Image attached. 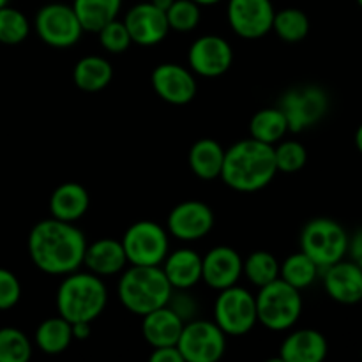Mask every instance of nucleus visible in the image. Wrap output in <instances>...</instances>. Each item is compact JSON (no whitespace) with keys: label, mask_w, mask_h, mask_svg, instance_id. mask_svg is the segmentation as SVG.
I'll return each mask as SVG.
<instances>
[{"label":"nucleus","mask_w":362,"mask_h":362,"mask_svg":"<svg viewBox=\"0 0 362 362\" xmlns=\"http://www.w3.org/2000/svg\"><path fill=\"white\" fill-rule=\"evenodd\" d=\"M151 362H184L177 346H159L151 354Z\"/></svg>","instance_id":"obj_39"},{"label":"nucleus","mask_w":362,"mask_h":362,"mask_svg":"<svg viewBox=\"0 0 362 362\" xmlns=\"http://www.w3.org/2000/svg\"><path fill=\"white\" fill-rule=\"evenodd\" d=\"M250 133L255 140L274 145L288 133V124L279 108H264L251 117Z\"/></svg>","instance_id":"obj_28"},{"label":"nucleus","mask_w":362,"mask_h":362,"mask_svg":"<svg viewBox=\"0 0 362 362\" xmlns=\"http://www.w3.org/2000/svg\"><path fill=\"white\" fill-rule=\"evenodd\" d=\"M279 265L281 264L269 251H255L243 260V274L260 288L279 278Z\"/></svg>","instance_id":"obj_31"},{"label":"nucleus","mask_w":362,"mask_h":362,"mask_svg":"<svg viewBox=\"0 0 362 362\" xmlns=\"http://www.w3.org/2000/svg\"><path fill=\"white\" fill-rule=\"evenodd\" d=\"M276 173L274 145L247 138L226 148L219 177L230 189L257 193L272 182Z\"/></svg>","instance_id":"obj_2"},{"label":"nucleus","mask_w":362,"mask_h":362,"mask_svg":"<svg viewBox=\"0 0 362 362\" xmlns=\"http://www.w3.org/2000/svg\"><path fill=\"white\" fill-rule=\"evenodd\" d=\"M214 322L226 336H244L257 325V300L246 288L233 285L219 292Z\"/></svg>","instance_id":"obj_8"},{"label":"nucleus","mask_w":362,"mask_h":362,"mask_svg":"<svg viewBox=\"0 0 362 362\" xmlns=\"http://www.w3.org/2000/svg\"><path fill=\"white\" fill-rule=\"evenodd\" d=\"M168 233L179 240H200L214 226V212L207 204L198 200H187L182 204L175 205L170 211L168 221Z\"/></svg>","instance_id":"obj_13"},{"label":"nucleus","mask_w":362,"mask_h":362,"mask_svg":"<svg viewBox=\"0 0 362 362\" xmlns=\"http://www.w3.org/2000/svg\"><path fill=\"white\" fill-rule=\"evenodd\" d=\"M151 81L156 94L170 105H187L197 95V80L193 73L180 64H159L152 71Z\"/></svg>","instance_id":"obj_15"},{"label":"nucleus","mask_w":362,"mask_h":362,"mask_svg":"<svg viewBox=\"0 0 362 362\" xmlns=\"http://www.w3.org/2000/svg\"><path fill=\"white\" fill-rule=\"evenodd\" d=\"M161 265L173 290H189L202 281V257L193 250L168 253Z\"/></svg>","instance_id":"obj_22"},{"label":"nucleus","mask_w":362,"mask_h":362,"mask_svg":"<svg viewBox=\"0 0 362 362\" xmlns=\"http://www.w3.org/2000/svg\"><path fill=\"white\" fill-rule=\"evenodd\" d=\"M106 300L105 283L94 272H71L57 290V310L69 324L94 322L106 308Z\"/></svg>","instance_id":"obj_4"},{"label":"nucleus","mask_w":362,"mask_h":362,"mask_svg":"<svg viewBox=\"0 0 362 362\" xmlns=\"http://www.w3.org/2000/svg\"><path fill=\"white\" fill-rule=\"evenodd\" d=\"M113 78V67L106 59L88 55L78 60L73 69V80L80 90L99 92L110 85Z\"/></svg>","instance_id":"obj_25"},{"label":"nucleus","mask_w":362,"mask_h":362,"mask_svg":"<svg viewBox=\"0 0 362 362\" xmlns=\"http://www.w3.org/2000/svg\"><path fill=\"white\" fill-rule=\"evenodd\" d=\"M7 2H9V0H0V7L7 6Z\"/></svg>","instance_id":"obj_45"},{"label":"nucleus","mask_w":362,"mask_h":362,"mask_svg":"<svg viewBox=\"0 0 362 362\" xmlns=\"http://www.w3.org/2000/svg\"><path fill=\"white\" fill-rule=\"evenodd\" d=\"M329 343L317 329H299L285 338L279 359L285 362H322L327 357Z\"/></svg>","instance_id":"obj_19"},{"label":"nucleus","mask_w":362,"mask_h":362,"mask_svg":"<svg viewBox=\"0 0 362 362\" xmlns=\"http://www.w3.org/2000/svg\"><path fill=\"white\" fill-rule=\"evenodd\" d=\"M87 240L73 223L42 219L28 235V255L35 267L45 274L67 276L83 264Z\"/></svg>","instance_id":"obj_1"},{"label":"nucleus","mask_w":362,"mask_h":362,"mask_svg":"<svg viewBox=\"0 0 362 362\" xmlns=\"http://www.w3.org/2000/svg\"><path fill=\"white\" fill-rule=\"evenodd\" d=\"M272 30L286 42H300L310 34V18L304 11L286 7L274 14Z\"/></svg>","instance_id":"obj_30"},{"label":"nucleus","mask_w":362,"mask_h":362,"mask_svg":"<svg viewBox=\"0 0 362 362\" xmlns=\"http://www.w3.org/2000/svg\"><path fill=\"white\" fill-rule=\"evenodd\" d=\"M184 324L186 322L172 308L163 306L151 311V313L144 315L141 334H144L145 341L152 349H159V346H177Z\"/></svg>","instance_id":"obj_20"},{"label":"nucleus","mask_w":362,"mask_h":362,"mask_svg":"<svg viewBox=\"0 0 362 362\" xmlns=\"http://www.w3.org/2000/svg\"><path fill=\"white\" fill-rule=\"evenodd\" d=\"M349 233L331 218H315L300 232V251L322 269L343 260L349 255Z\"/></svg>","instance_id":"obj_6"},{"label":"nucleus","mask_w":362,"mask_h":362,"mask_svg":"<svg viewBox=\"0 0 362 362\" xmlns=\"http://www.w3.org/2000/svg\"><path fill=\"white\" fill-rule=\"evenodd\" d=\"M21 297V285L16 276L0 267V311L13 310Z\"/></svg>","instance_id":"obj_37"},{"label":"nucleus","mask_w":362,"mask_h":362,"mask_svg":"<svg viewBox=\"0 0 362 362\" xmlns=\"http://www.w3.org/2000/svg\"><path fill=\"white\" fill-rule=\"evenodd\" d=\"M99 34V42H101L103 48L110 53H124L131 46V35L127 32L126 25L120 20L110 21L108 25L101 28L98 32Z\"/></svg>","instance_id":"obj_36"},{"label":"nucleus","mask_w":362,"mask_h":362,"mask_svg":"<svg viewBox=\"0 0 362 362\" xmlns=\"http://www.w3.org/2000/svg\"><path fill=\"white\" fill-rule=\"evenodd\" d=\"M35 32L41 41L53 48H69L80 41L83 28L73 6L52 2L42 6L35 14Z\"/></svg>","instance_id":"obj_11"},{"label":"nucleus","mask_w":362,"mask_h":362,"mask_svg":"<svg viewBox=\"0 0 362 362\" xmlns=\"http://www.w3.org/2000/svg\"><path fill=\"white\" fill-rule=\"evenodd\" d=\"M71 341H73V329H71L69 322L60 315L46 318L35 331V343H37L39 350L48 356H59V354L66 352Z\"/></svg>","instance_id":"obj_27"},{"label":"nucleus","mask_w":362,"mask_h":362,"mask_svg":"<svg viewBox=\"0 0 362 362\" xmlns=\"http://www.w3.org/2000/svg\"><path fill=\"white\" fill-rule=\"evenodd\" d=\"M90 205L87 189L78 182L60 184L49 197V212L60 221L74 223L83 218Z\"/></svg>","instance_id":"obj_23"},{"label":"nucleus","mask_w":362,"mask_h":362,"mask_svg":"<svg viewBox=\"0 0 362 362\" xmlns=\"http://www.w3.org/2000/svg\"><path fill=\"white\" fill-rule=\"evenodd\" d=\"M184 362H216L225 356L226 334L216 322L189 320L177 341Z\"/></svg>","instance_id":"obj_10"},{"label":"nucleus","mask_w":362,"mask_h":362,"mask_svg":"<svg viewBox=\"0 0 362 362\" xmlns=\"http://www.w3.org/2000/svg\"><path fill=\"white\" fill-rule=\"evenodd\" d=\"M173 2H175V0H151V4H154L158 9L165 11V13L170 9V6H172Z\"/></svg>","instance_id":"obj_42"},{"label":"nucleus","mask_w":362,"mask_h":362,"mask_svg":"<svg viewBox=\"0 0 362 362\" xmlns=\"http://www.w3.org/2000/svg\"><path fill=\"white\" fill-rule=\"evenodd\" d=\"M184 292H186V290H180V296H173L172 293V297H170L166 306L172 308L184 322H189L193 320V315L197 313V304H194V300L191 299L189 296H186Z\"/></svg>","instance_id":"obj_38"},{"label":"nucleus","mask_w":362,"mask_h":362,"mask_svg":"<svg viewBox=\"0 0 362 362\" xmlns=\"http://www.w3.org/2000/svg\"><path fill=\"white\" fill-rule=\"evenodd\" d=\"M223 161H225V148L212 138H202L194 141L187 156L191 172L202 180L219 179Z\"/></svg>","instance_id":"obj_24"},{"label":"nucleus","mask_w":362,"mask_h":362,"mask_svg":"<svg viewBox=\"0 0 362 362\" xmlns=\"http://www.w3.org/2000/svg\"><path fill=\"white\" fill-rule=\"evenodd\" d=\"M331 99L318 85H300L286 92L278 108L285 115L290 133H303L317 126L329 112Z\"/></svg>","instance_id":"obj_7"},{"label":"nucleus","mask_w":362,"mask_h":362,"mask_svg":"<svg viewBox=\"0 0 362 362\" xmlns=\"http://www.w3.org/2000/svg\"><path fill=\"white\" fill-rule=\"evenodd\" d=\"M257 300V318L269 331H288L303 313V296L300 290L288 285L281 278L269 285L260 286Z\"/></svg>","instance_id":"obj_5"},{"label":"nucleus","mask_w":362,"mask_h":362,"mask_svg":"<svg viewBox=\"0 0 362 362\" xmlns=\"http://www.w3.org/2000/svg\"><path fill=\"white\" fill-rule=\"evenodd\" d=\"M243 276V258L233 247L216 246L202 258V281L214 290L237 285Z\"/></svg>","instance_id":"obj_18"},{"label":"nucleus","mask_w":362,"mask_h":362,"mask_svg":"<svg viewBox=\"0 0 362 362\" xmlns=\"http://www.w3.org/2000/svg\"><path fill=\"white\" fill-rule=\"evenodd\" d=\"M361 357H362V352H361Z\"/></svg>","instance_id":"obj_47"},{"label":"nucleus","mask_w":362,"mask_h":362,"mask_svg":"<svg viewBox=\"0 0 362 362\" xmlns=\"http://www.w3.org/2000/svg\"><path fill=\"white\" fill-rule=\"evenodd\" d=\"M170 28L177 32H189L200 23V6L193 0H175L166 11Z\"/></svg>","instance_id":"obj_35"},{"label":"nucleus","mask_w":362,"mask_h":362,"mask_svg":"<svg viewBox=\"0 0 362 362\" xmlns=\"http://www.w3.org/2000/svg\"><path fill=\"white\" fill-rule=\"evenodd\" d=\"M83 264L95 276L119 274L127 265L122 243L115 239H99L95 243L87 244Z\"/></svg>","instance_id":"obj_21"},{"label":"nucleus","mask_w":362,"mask_h":362,"mask_svg":"<svg viewBox=\"0 0 362 362\" xmlns=\"http://www.w3.org/2000/svg\"><path fill=\"white\" fill-rule=\"evenodd\" d=\"M324 271V288L332 300L354 306L362 300V269L352 260H339Z\"/></svg>","instance_id":"obj_17"},{"label":"nucleus","mask_w":362,"mask_h":362,"mask_svg":"<svg viewBox=\"0 0 362 362\" xmlns=\"http://www.w3.org/2000/svg\"><path fill=\"white\" fill-rule=\"evenodd\" d=\"M193 2H197L198 6H214V4L221 2V0H193Z\"/></svg>","instance_id":"obj_44"},{"label":"nucleus","mask_w":362,"mask_h":362,"mask_svg":"<svg viewBox=\"0 0 362 362\" xmlns=\"http://www.w3.org/2000/svg\"><path fill=\"white\" fill-rule=\"evenodd\" d=\"M187 62H189L191 71L200 76L218 78L232 66V46L219 35H202L191 45Z\"/></svg>","instance_id":"obj_14"},{"label":"nucleus","mask_w":362,"mask_h":362,"mask_svg":"<svg viewBox=\"0 0 362 362\" xmlns=\"http://www.w3.org/2000/svg\"><path fill=\"white\" fill-rule=\"evenodd\" d=\"M122 0H74L76 13L83 32H99L110 21L117 20Z\"/></svg>","instance_id":"obj_26"},{"label":"nucleus","mask_w":362,"mask_h":362,"mask_svg":"<svg viewBox=\"0 0 362 362\" xmlns=\"http://www.w3.org/2000/svg\"><path fill=\"white\" fill-rule=\"evenodd\" d=\"M30 23L21 11L14 7H0V42L2 45H20L28 37Z\"/></svg>","instance_id":"obj_33"},{"label":"nucleus","mask_w":362,"mask_h":362,"mask_svg":"<svg viewBox=\"0 0 362 362\" xmlns=\"http://www.w3.org/2000/svg\"><path fill=\"white\" fill-rule=\"evenodd\" d=\"M274 14L271 0H230L226 9L230 27L243 39H260L269 34Z\"/></svg>","instance_id":"obj_12"},{"label":"nucleus","mask_w":362,"mask_h":362,"mask_svg":"<svg viewBox=\"0 0 362 362\" xmlns=\"http://www.w3.org/2000/svg\"><path fill=\"white\" fill-rule=\"evenodd\" d=\"M357 4H359V7L362 9V0H357Z\"/></svg>","instance_id":"obj_46"},{"label":"nucleus","mask_w":362,"mask_h":362,"mask_svg":"<svg viewBox=\"0 0 362 362\" xmlns=\"http://www.w3.org/2000/svg\"><path fill=\"white\" fill-rule=\"evenodd\" d=\"M274 159L278 172L296 173L306 166L308 151L300 141L286 140L274 147Z\"/></svg>","instance_id":"obj_34"},{"label":"nucleus","mask_w":362,"mask_h":362,"mask_svg":"<svg viewBox=\"0 0 362 362\" xmlns=\"http://www.w3.org/2000/svg\"><path fill=\"white\" fill-rule=\"evenodd\" d=\"M117 293L127 311L144 317L166 306L173 288L161 265H131L124 271Z\"/></svg>","instance_id":"obj_3"},{"label":"nucleus","mask_w":362,"mask_h":362,"mask_svg":"<svg viewBox=\"0 0 362 362\" xmlns=\"http://www.w3.org/2000/svg\"><path fill=\"white\" fill-rule=\"evenodd\" d=\"M318 272H320V267L303 251L290 255L279 265V278L288 285L296 286L297 290H304L313 285L318 278Z\"/></svg>","instance_id":"obj_29"},{"label":"nucleus","mask_w":362,"mask_h":362,"mask_svg":"<svg viewBox=\"0 0 362 362\" xmlns=\"http://www.w3.org/2000/svg\"><path fill=\"white\" fill-rule=\"evenodd\" d=\"M120 243L129 265H161L170 247L166 230L147 219L131 225Z\"/></svg>","instance_id":"obj_9"},{"label":"nucleus","mask_w":362,"mask_h":362,"mask_svg":"<svg viewBox=\"0 0 362 362\" xmlns=\"http://www.w3.org/2000/svg\"><path fill=\"white\" fill-rule=\"evenodd\" d=\"M356 147H357V151L362 154V124L357 127V131H356Z\"/></svg>","instance_id":"obj_43"},{"label":"nucleus","mask_w":362,"mask_h":362,"mask_svg":"<svg viewBox=\"0 0 362 362\" xmlns=\"http://www.w3.org/2000/svg\"><path fill=\"white\" fill-rule=\"evenodd\" d=\"M124 25L129 32L131 41L140 46L158 45L170 32L166 13L151 2H141L131 7L124 18Z\"/></svg>","instance_id":"obj_16"},{"label":"nucleus","mask_w":362,"mask_h":362,"mask_svg":"<svg viewBox=\"0 0 362 362\" xmlns=\"http://www.w3.org/2000/svg\"><path fill=\"white\" fill-rule=\"evenodd\" d=\"M73 329V339H87L92 331V322H74L71 324Z\"/></svg>","instance_id":"obj_41"},{"label":"nucleus","mask_w":362,"mask_h":362,"mask_svg":"<svg viewBox=\"0 0 362 362\" xmlns=\"http://www.w3.org/2000/svg\"><path fill=\"white\" fill-rule=\"evenodd\" d=\"M32 357L30 339L20 329H0V362H27Z\"/></svg>","instance_id":"obj_32"},{"label":"nucleus","mask_w":362,"mask_h":362,"mask_svg":"<svg viewBox=\"0 0 362 362\" xmlns=\"http://www.w3.org/2000/svg\"><path fill=\"white\" fill-rule=\"evenodd\" d=\"M349 255H350V260L356 262V264L362 269V228L357 230V232L350 237Z\"/></svg>","instance_id":"obj_40"}]
</instances>
